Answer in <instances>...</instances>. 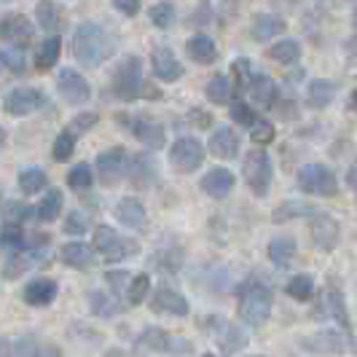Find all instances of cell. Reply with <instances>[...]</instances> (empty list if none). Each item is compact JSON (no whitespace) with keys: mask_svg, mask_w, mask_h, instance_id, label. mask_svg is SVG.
Segmentation results:
<instances>
[{"mask_svg":"<svg viewBox=\"0 0 357 357\" xmlns=\"http://www.w3.org/2000/svg\"><path fill=\"white\" fill-rule=\"evenodd\" d=\"M3 70H8V62H6V54L0 52V73Z\"/></svg>","mask_w":357,"mask_h":357,"instance_id":"9f6ffc18","label":"cell"},{"mask_svg":"<svg viewBox=\"0 0 357 357\" xmlns=\"http://www.w3.org/2000/svg\"><path fill=\"white\" fill-rule=\"evenodd\" d=\"M242 175H245L248 188L255 197H266L268 185H271V175H274L266 151H250L245 156V164H242Z\"/></svg>","mask_w":357,"mask_h":357,"instance_id":"8992f818","label":"cell"},{"mask_svg":"<svg viewBox=\"0 0 357 357\" xmlns=\"http://www.w3.org/2000/svg\"><path fill=\"white\" fill-rule=\"evenodd\" d=\"M215 341L220 344V349L226 352V355H234V352H239L245 344H248V336H245V331L242 328H236L234 322H226V320H215Z\"/></svg>","mask_w":357,"mask_h":357,"instance_id":"ffe728a7","label":"cell"},{"mask_svg":"<svg viewBox=\"0 0 357 357\" xmlns=\"http://www.w3.org/2000/svg\"><path fill=\"white\" fill-rule=\"evenodd\" d=\"M250 357H264V355H250Z\"/></svg>","mask_w":357,"mask_h":357,"instance_id":"6125c7cd","label":"cell"},{"mask_svg":"<svg viewBox=\"0 0 357 357\" xmlns=\"http://www.w3.org/2000/svg\"><path fill=\"white\" fill-rule=\"evenodd\" d=\"M140 344H145L148 349H156V352H180V349H191L188 341H178L169 331L164 328H145L140 333Z\"/></svg>","mask_w":357,"mask_h":357,"instance_id":"9a60e30c","label":"cell"},{"mask_svg":"<svg viewBox=\"0 0 357 357\" xmlns=\"http://www.w3.org/2000/svg\"><path fill=\"white\" fill-rule=\"evenodd\" d=\"M336 97V84L333 81H325V78H314L309 84V105L322 110V107L331 105V100Z\"/></svg>","mask_w":357,"mask_h":357,"instance_id":"f1b7e54d","label":"cell"},{"mask_svg":"<svg viewBox=\"0 0 357 357\" xmlns=\"http://www.w3.org/2000/svg\"><path fill=\"white\" fill-rule=\"evenodd\" d=\"M59 258H62V264H68L73 268H86L91 264V258H94V250L86 242H68L59 250Z\"/></svg>","mask_w":357,"mask_h":357,"instance_id":"484cf974","label":"cell"},{"mask_svg":"<svg viewBox=\"0 0 357 357\" xmlns=\"http://www.w3.org/2000/svg\"><path fill=\"white\" fill-rule=\"evenodd\" d=\"M132 132H135V137L140 140L143 145L148 148H161L164 140H167V132H164V126L156 121V119H151V116H137L135 119V124H132Z\"/></svg>","mask_w":357,"mask_h":357,"instance_id":"e0dca14e","label":"cell"},{"mask_svg":"<svg viewBox=\"0 0 357 357\" xmlns=\"http://www.w3.org/2000/svg\"><path fill=\"white\" fill-rule=\"evenodd\" d=\"M245 86H248V102L258 107H268L274 105V100H277V86H274V81L266 78V75H248V81H245Z\"/></svg>","mask_w":357,"mask_h":357,"instance_id":"ac0fdd59","label":"cell"},{"mask_svg":"<svg viewBox=\"0 0 357 357\" xmlns=\"http://www.w3.org/2000/svg\"><path fill=\"white\" fill-rule=\"evenodd\" d=\"M314 215L312 207H306L301 202H282L277 210H274V220H287V218H309Z\"/></svg>","mask_w":357,"mask_h":357,"instance_id":"b9f144b4","label":"cell"},{"mask_svg":"<svg viewBox=\"0 0 357 357\" xmlns=\"http://www.w3.org/2000/svg\"><path fill=\"white\" fill-rule=\"evenodd\" d=\"M301 347L309 349V352H317V355H341V352L352 349L349 336L341 333V331H320V333L301 341Z\"/></svg>","mask_w":357,"mask_h":357,"instance_id":"7c38bea8","label":"cell"},{"mask_svg":"<svg viewBox=\"0 0 357 357\" xmlns=\"http://www.w3.org/2000/svg\"><path fill=\"white\" fill-rule=\"evenodd\" d=\"M97 178L102 185H116L129 172V156L124 148H107L97 156Z\"/></svg>","mask_w":357,"mask_h":357,"instance_id":"30bf717a","label":"cell"},{"mask_svg":"<svg viewBox=\"0 0 357 357\" xmlns=\"http://www.w3.org/2000/svg\"><path fill=\"white\" fill-rule=\"evenodd\" d=\"M116 218L124 223V226H129V229H143L145 220H148V213H145L143 202L135 197H124L119 204H116Z\"/></svg>","mask_w":357,"mask_h":357,"instance_id":"7402d4cb","label":"cell"},{"mask_svg":"<svg viewBox=\"0 0 357 357\" xmlns=\"http://www.w3.org/2000/svg\"><path fill=\"white\" fill-rule=\"evenodd\" d=\"M148 290H151V277H148V274L132 277V282H129V287H126V298H129V304H143L145 296H148Z\"/></svg>","mask_w":357,"mask_h":357,"instance_id":"60d3db41","label":"cell"},{"mask_svg":"<svg viewBox=\"0 0 357 357\" xmlns=\"http://www.w3.org/2000/svg\"><path fill=\"white\" fill-rule=\"evenodd\" d=\"M236 312H239V320L248 322L250 328L264 325L268 320V314H271V290L266 285H261L258 280L245 282L242 290H239Z\"/></svg>","mask_w":357,"mask_h":357,"instance_id":"7a4b0ae2","label":"cell"},{"mask_svg":"<svg viewBox=\"0 0 357 357\" xmlns=\"http://www.w3.org/2000/svg\"><path fill=\"white\" fill-rule=\"evenodd\" d=\"M3 145H6V129L0 126V151H3Z\"/></svg>","mask_w":357,"mask_h":357,"instance_id":"6f0895ef","label":"cell"},{"mask_svg":"<svg viewBox=\"0 0 357 357\" xmlns=\"http://www.w3.org/2000/svg\"><path fill=\"white\" fill-rule=\"evenodd\" d=\"M151 68H153V75L164 81V84H175L180 75H183V65L178 62V56L172 49L167 46H159L151 54Z\"/></svg>","mask_w":357,"mask_h":357,"instance_id":"5bb4252c","label":"cell"},{"mask_svg":"<svg viewBox=\"0 0 357 357\" xmlns=\"http://www.w3.org/2000/svg\"><path fill=\"white\" fill-rule=\"evenodd\" d=\"M62 191H56V188H52L46 197L40 199V204L36 207V215L43 220V223H52V220H56V215L62 213Z\"/></svg>","mask_w":357,"mask_h":357,"instance_id":"1f68e13d","label":"cell"},{"mask_svg":"<svg viewBox=\"0 0 357 357\" xmlns=\"http://www.w3.org/2000/svg\"><path fill=\"white\" fill-rule=\"evenodd\" d=\"M107 285L113 287L116 293H126V287L132 282V277H129V271H121V268H116V271H107Z\"/></svg>","mask_w":357,"mask_h":357,"instance_id":"681fc988","label":"cell"},{"mask_svg":"<svg viewBox=\"0 0 357 357\" xmlns=\"http://www.w3.org/2000/svg\"><path fill=\"white\" fill-rule=\"evenodd\" d=\"M0 245H3V250L8 252H19L24 248V231L19 229V223H6L3 226V231H0Z\"/></svg>","mask_w":357,"mask_h":357,"instance_id":"d590c367","label":"cell"},{"mask_svg":"<svg viewBox=\"0 0 357 357\" xmlns=\"http://www.w3.org/2000/svg\"><path fill=\"white\" fill-rule=\"evenodd\" d=\"M207 145H210V153L218 156V159H234L239 153V135L229 126H220V129L213 132Z\"/></svg>","mask_w":357,"mask_h":357,"instance_id":"44dd1931","label":"cell"},{"mask_svg":"<svg viewBox=\"0 0 357 357\" xmlns=\"http://www.w3.org/2000/svg\"><path fill=\"white\" fill-rule=\"evenodd\" d=\"M0 357H17L14 347H11V344H8L6 339H0Z\"/></svg>","mask_w":357,"mask_h":357,"instance_id":"11a10c76","label":"cell"},{"mask_svg":"<svg viewBox=\"0 0 357 357\" xmlns=\"http://www.w3.org/2000/svg\"><path fill=\"white\" fill-rule=\"evenodd\" d=\"M352 102H355V107H357V89H355V94H352Z\"/></svg>","mask_w":357,"mask_h":357,"instance_id":"680465c9","label":"cell"},{"mask_svg":"<svg viewBox=\"0 0 357 357\" xmlns=\"http://www.w3.org/2000/svg\"><path fill=\"white\" fill-rule=\"evenodd\" d=\"M89 306L97 317H105V320L116 317V312H119L116 301H113V298H107L105 293H100V290H91L89 293Z\"/></svg>","mask_w":357,"mask_h":357,"instance_id":"74e56055","label":"cell"},{"mask_svg":"<svg viewBox=\"0 0 357 357\" xmlns=\"http://www.w3.org/2000/svg\"><path fill=\"white\" fill-rule=\"evenodd\" d=\"M185 52H188V56H191L197 65H213L215 59H218V46H215V40L210 36L188 38Z\"/></svg>","mask_w":357,"mask_h":357,"instance_id":"cb8c5ba5","label":"cell"},{"mask_svg":"<svg viewBox=\"0 0 357 357\" xmlns=\"http://www.w3.org/2000/svg\"><path fill=\"white\" fill-rule=\"evenodd\" d=\"M202 161H204V145L199 143L197 137H178L175 140L172 151H169V164L175 172H180V175L197 172Z\"/></svg>","mask_w":357,"mask_h":357,"instance_id":"52a82bcc","label":"cell"},{"mask_svg":"<svg viewBox=\"0 0 357 357\" xmlns=\"http://www.w3.org/2000/svg\"><path fill=\"white\" fill-rule=\"evenodd\" d=\"M199 357H215V355H199Z\"/></svg>","mask_w":357,"mask_h":357,"instance_id":"94428289","label":"cell"},{"mask_svg":"<svg viewBox=\"0 0 357 357\" xmlns=\"http://www.w3.org/2000/svg\"><path fill=\"white\" fill-rule=\"evenodd\" d=\"M285 19L277 17V14H261V17H255L252 22V40H258V43H266L271 38L282 36L285 33Z\"/></svg>","mask_w":357,"mask_h":357,"instance_id":"603a6c76","label":"cell"},{"mask_svg":"<svg viewBox=\"0 0 357 357\" xmlns=\"http://www.w3.org/2000/svg\"><path fill=\"white\" fill-rule=\"evenodd\" d=\"M116 11H121L124 17H135L140 11V0H113Z\"/></svg>","mask_w":357,"mask_h":357,"instance_id":"f5cc1de1","label":"cell"},{"mask_svg":"<svg viewBox=\"0 0 357 357\" xmlns=\"http://www.w3.org/2000/svg\"><path fill=\"white\" fill-rule=\"evenodd\" d=\"M250 137L261 145L271 143V140H274V126H271V121H266V119H255L250 126Z\"/></svg>","mask_w":357,"mask_h":357,"instance_id":"c3c4849f","label":"cell"},{"mask_svg":"<svg viewBox=\"0 0 357 357\" xmlns=\"http://www.w3.org/2000/svg\"><path fill=\"white\" fill-rule=\"evenodd\" d=\"M36 19H38V24H40L46 33H56V30H59V24H62L59 8L54 6L52 0H40V3H38Z\"/></svg>","mask_w":357,"mask_h":357,"instance_id":"d6a6232c","label":"cell"},{"mask_svg":"<svg viewBox=\"0 0 357 357\" xmlns=\"http://www.w3.org/2000/svg\"><path fill=\"white\" fill-rule=\"evenodd\" d=\"M143 65L137 56H126L119 65V70L113 73V94L121 102H135L143 94Z\"/></svg>","mask_w":357,"mask_h":357,"instance_id":"3957f363","label":"cell"},{"mask_svg":"<svg viewBox=\"0 0 357 357\" xmlns=\"http://www.w3.org/2000/svg\"><path fill=\"white\" fill-rule=\"evenodd\" d=\"M298 188L304 194H314V197H336L339 180L325 164L314 161V164H306L304 169L298 172Z\"/></svg>","mask_w":357,"mask_h":357,"instance_id":"5b68a950","label":"cell"},{"mask_svg":"<svg viewBox=\"0 0 357 357\" xmlns=\"http://www.w3.org/2000/svg\"><path fill=\"white\" fill-rule=\"evenodd\" d=\"M54 298H56V282L54 280L40 277V280H33L30 285L24 287V301L30 306H46L52 304Z\"/></svg>","mask_w":357,"mask_h":357,"instance_id":"d4e9b609","label":"cell"},{"mask_svg":"<svg viewBox=\"0 0 357 357\" xmlns=\"http://www.w3.org/2000/svg\"><path fill=\"white\" fill-rule=\"evenodd\" d=\"M46 172L43 169H36V167H30V169H24L22 175H19V188H22V194H27V197H33V194H40L43 188H46Z\"/></svg>","mask_w":357,"mask_h":357,"instance_id":"836d02e7","label":"cell"},{"mask_svg":"<svg viewBox=\"0 0 357 357\" xmlns=\"http://www.w3.org/2000/svg\"><path fill=\"white\" fill-rule=\"evenodd\" d=\"M347 183H349V188L357 194V161L349 167V172H347Z\"/></svg>","mask_w":357,"mask_h":357,"instance_id":"db71d44e","label":"cell"},{"mask_svg":"<svg viewBox=\"0 0 357 357\" xmlns=\"http://www.w3.org/2000/svg\"><path fill=\"white\" fill-rule=\"evenodd\" d=\"M336 239H339V226L333 220H328V218H320V229L314 231V242L320 245L322 250H331Z\"/></svg>","mask_w":357,"mask_h":357,"instance_id":"f35d334b","label":"cell"},{"mask_svg":"<svg viewBox=\"0 0 357 357\" xmlns=\"http://www.w3.org/2000/svg\"><path fill=\"white\" fill-rule=\"evenodd\" d=\"M56 89L62 94V100L68 105H84L91 100V86L89 81L73 68H62L56 75Z\"/></svg>","mask_w":357,"mask_h":357,"instance_id":"9c48e42d","label":"cell"},{"mask_svg":"<svg viewBox=\"0 0 357 357\" xmlns=\"http://www.w3.org/2000/svg\"><path fill=\"white\" fill-rule=\"evenodd\" d=\"M94 248L100 250L105 261H126V258L137 255V242L119 234L116 229H110V226H100L94 231Z\"/></svg>","mask_w":357,"mask_h":357,"instance_id":"277c9868","label":"cell"},{"mask_svg":"<svg viewBox=\"0 0 357 357\" xmlns=\"http://www.w3.org/2000/svg\"><path fill=\"white\" fill-rule=\"evenodd\" d=\"M207 100L215 105H229L231 102V78L223 75V73L213 75L210 84H207Z\"/></svg>","mask_w":357,"mask_h":357,"instance_id":"4dcf8cb0","label":"cell"},{"mask_svg":"<svg viewBox=\"0 0 357 357\" xmlns=\"http://www.w3.org/2000/svg\"><path fill=\"white\" fill-rule=\"evenodd\" d=\"M33 210L27 207V204H22V202H11L8 207H6V218L11 220V223H19V220H24V218H30Z\"/></svg>","mask_w":357,"mask_h":357,"instance_id":"816d5d0a","label":"cell"},{"mask_svg":"<svg viewBox=\"0 0 357 357\" xmlns=\"http://www.w3.org/2000/svg\"><path fill=\"white\" fill-rule=\"evenodd\" d=\"M46 105V94L36 86H17L6 94L3 100V110L8 116H30Z\"/></svg>","mask_w":357,"mask_h":357,"instance_id":"ba28073f","label":"cell"},{"mask_svg":"<svg viewBox=\"0 0 357 357\" xmlns=\"http://www.w3.org/2000/svg\"><path fill=\"white\" fill-rule=\"evenodd\" d=\"M153 309H156V312H164V314H172V317H185L191 306L185 301V296H180L178 290H172V287H159L156 296H153Z\"/></svg>","mask_w":357,"mask_h":357,"instance_id":"d6986e66","label":"cell"},{"mask_svg":"<svg viewBox=\"0 0 357 357\" xmlns=\"http://www.w3.org/2000/svg\"><path fill=\"white\" fill-rule=\"evenodd\" d=\"M46 245H49V239H46V236H38V242H33L30 248H22L19 252H14V258L3 266V277H6V280H17L27 268H33L36 264H40V261L46 258Z\"/></svg>","mask_w":357,"mask_h":357,"instance_id":"8fae6325","label":"cell"},{"mask_svg":"<svg viewBox=\"0 0 357 357\" xmlns=\"http://www.w3.org/2000/svg\"><path fill=\"white\" fill-rule=\"evenodd\" d=\"M22 357H62L54 344H38V341H22Z\"/></svg>","mask_w":357,"mask_h":357,"instance_id":"ee69618b","label":"cell"},{"mask_svg":"<svg viewBox=\"0 0 357 357\" xmlns=\"http://www.w3.org/2000/svg\"><path fill=\"white\" fill-rule=\"evenodd\" d=\"M202 191L207 194V197H213V199H223V197H229L234 191V185H236V178H234V172L231 169H210L204 178H202Z\"/></svg>","mask_w":357,"mask_h":357,"instance_id":"2e32d148","label":"cell"},{"mask_svg":"<svg viewBox=\"0 0 357 357\" xmlns=\"http://www.w3.org/2000/svg\"><path fill=\"white\" fill-rule=\"evenodd\" d=\"M296 255V242L290 236H274L268 242V261L277 264V266H287Z\"/></svg>","mask_w":357,"mask_h":357,"instance_id":"f546056e","label":"cell"},{"mask_svg":"<svg viewBox=\"0 0 357 357\" xmlns=\"http://www.w3.org/2000/svg\"><path fill=\"white\" fill-rule=\"evenodd\" d=\"M73 148H75V137H73L70 132H62L56 140H54V159L56 161H65L73 156Z\"/></svg>","mask_w":357,"mask_h":357,"instance_id":"7dc6e473","label":"cell"},{"mask_svg":"<svg viewBox=\"0 0 357 357\" xmlns=\"http://www.w3.org/2000/svg\"><path fill=\"white\" fill-rule=\"evenodd\" d=\"M231 110H234V119H236V121H239V124H242V126H248V129H250L252 121L258 119V116L252 113L250 102H234Z\"/></svg>","mask_w":357,"mask_h":357,"instance_id":"f907efd6","label":"cell"},{"mask_svg":"<svg viewBox=\"0 0 357 357\" xmlns=\"http://www.w3.org/2000/svg\"><path fill=\"white\" fill-rule=\"evenodd\" d=\"M148 17H151V22H153L159 30H167V27H172V22H175V6H172V3H156Z\"/></svg>","mask_w":357,"mask_h":357,"instance_id":"7bdbcfd3","label":"cell"},{"mask_svg":"<svg viewBox=\"0 0 357 357\" xmlns=\"http://www.w3.org/2000/svg\"><path fill=\"white\" fill-rule=\"evenodd\" d=\"M100 121V116L97 113H81V116H75L70 121V126H68V132H70L73 137H81L84 132H89V129H94V124Z\"/></svg>","mask_w":357,"mask_h":357,"instance_id":"bcb514c9","label":"cell"},{"mask_svg":"<svg viewBox=\"0 0 357 357\" xmlns=\"http://www.w3.org/2000/svg\"><path fill=\"white\" fill-rule=\"evenodd\" d=\"M266 56L271 62H280V65H293V62H298V56H301V43L293 40V38L280 40V43H274V46L268 49Z\"/></svg>","mask_w":357,"mask_h":357,"instance_id":"83f0119b","label":"cell"},{"mask_svg":"<svg viewBox=\"0 0 357 357\" xmlns=\"http://www.w3.org/2000/svg\"><path fill=\"white\" fill-rule=\"evenodd\" d=\"M285 290L293 301H306V298H312V293H314V282H312V277H306V274H296V277L287 282Z\"/></svg>","mask_w":357,"mask_h":357,"instance_id":"8d00e7d4","label":"cell"},{"mask_svg":"<svg viewBox=\"0 0 357 357\" xmlns=\"http://www.w3.org/2000/svg\"><path fill=\"white\" fill-rule=\"evenodd\" d=\"M73 52L78 56L81 65L86 68H100L102 62H107L113 52H116V43L102 24L97 22H84L78 24L75 36H73Z\"/></svg>","mask_w":357,"mask_h":357,"instance_id":"6da1fadb","label":"cell"},{"mask_svg":"<svg viewBox=\"0 0 357 357\" xmlns=\"http://www.w3.org/2000/svg\"><path fill=\"white\" fill-rule=\"evenodd\" d=\"M91 167L86 161H78L75 167H73L70 172H68V185H70L73 191H78V194H86L91 188Z\"/></svg>","mask_w":357,"mask_h":357,"instance_id":"e575fe53","label":"cell"},{"mask_svg":"<svg viewBox=\"0 0 357 357\" xmlns=\"http://www.w3.org/2000/svg\"><path fill=\"white\" fill-rule=\"evenodd\" d=\"M355 24H357V8H355Z\"/></svg>","mask_w":357,"mask_h":357,"instance_id":"91938a15","label":"cell"},{"mask_svg":"<svg viewBox=\"0 0 357 357\" xmlns=\"http://www.w3.org/2000/svg\"><path fill=\"white\" fill-rule=\"evenodd\" d=\"M59 52H62V40H59V36L46 38L36 52V68L38 70H52L54 65H56V59H59Z\"/></svg>","mask_w":357,"mask_h":357,"instance_id":"4316f807","label":"cell"},{"mask_svg":"<svg viewBox=\"0 0 357 357\" xmlns=\"http://www.w3.org/2000/svg\"><path fill=\"white\" fill-rule=\"evenodd\" d=\"M33 38V22L22 14H6L0 19V40L14 43V46H24Z\"/></svg>","mask_w":357,"mask_h":357,"instance_id":"4fadbf2b","label":"cell"},{"mask_svg":"<svg viewBox=\"0 0 357 357\" xmlns=\"http://www.w3.org/2000/svg\"><path fill=\"white\" fill-rule=\"evenodd\" d=\"M84 231H89V213L75 210V213H70L68 215V220H65V234H70V236H81Z\"/></svg>","mask_w":357,"mask_h":357,"instance_id":"f6af8a7d","label":"cell"},{"mask_svg":"<svg viewBox=\"0 0 357 357\" xmlns=\"http://www.w3.org/2000/svg\"><path fill=\"white\" fill-rule=\"evenodd\" d=\"M328 296H331V306H333V317H339V322L344 325V331L349 333V320H347V306H344V293L341 287L331 280L328 282Z\"/></svg>","mask_w":357,"mask_h":357,"instance_id":"ab89813d","label":"cell"}]
</instances>
